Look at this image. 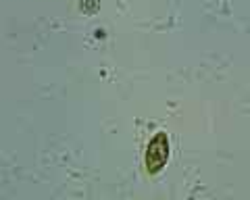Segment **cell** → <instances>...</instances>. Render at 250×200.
Wrapping results in <instances>:
<instances>
[{
  "label": "cell",
  "instance_id": "obj_1",
  "mask_svg": "<svg viewBox=\"0 0 250 200\" xmlns=\"http://www.w3.org/2000/svg\"><path fill=\"white\" fill-rule=\"evenodd\" d=\"M171 157V142L167 132H156L144 150V167L148 175H156L165 169L167 160Z\"/></svg>",
  "mask_w": 250,
  "mask_h": 200
}]
</instances>
